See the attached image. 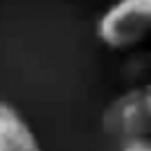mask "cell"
Masks as SVG:
<instances>
[{"label":"cell","instance_id":"obj_2","mask_svg":"<svg viewBox=\"0 0 151 151\" xmlns=\"http://www.w3.org/2000/svg\"><path fill=\"white\" fill-rule=\"evenodd\" d=\"M101 127L116 139L149 137L151 132V87L137 85L118 94L101 116Z\"/></svg>","mask_w":151,"mask_h":151},{"label":"cell","instance_id":"obj_4","mask_svg":"<svg viewBox=\"0 0 151 151\" xmlns=\"http://www.w3.org/2000/svg\"><path fill=\"white\" fill-rule=\"evenodd\" d=\"M120 151H151V142H149V137H132V139H123Z\"/></svg>","mask_w":151,"mask_h":151},{"label":"cell","instance_id":"obj_3","mask_svg":"<svg viewBox=\"0 0 151 151\" xmlns=\"http://www.w3.org/2000/svg\"><path fill=\"white\" fill-rule=\"evenodd\" d=\"M0 151H42L38 134L19 109L0 99Z\"/></svg>","mask_w":151,"mask_h":151},{"label":"cell","instance_id":"obj_1","mask_svg":"<svg viewBox=\"0 0 151 151\" xmlns=\"http://www.w3.org/2000/svg\"><path fill=\"white\" fill-rule=\"evenodd\" d=\"M151 31V0H116L97 21V38L116 52L132 50Z\"/></svg>","mask_w":151,"mask_h":151}]
</instances>
